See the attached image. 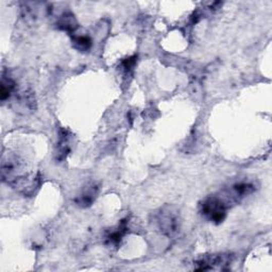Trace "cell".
<instances>
[{
  "label": "cell",
  "mask_w": 272,
  "mask_h": 272,
  "mask_svg": "<svg viewBox=\"0 0 272 272\" xmlns=\"http://www.w3.org/2000/svg\"><path fill=\"white\" fill-rule=\"evenodd\" d=\"M157 230L164 236L173 238L179 234L181 230V217L179 210L170 205L159 208L153 217Z\"/></svg>",
  "instance_id": "6da1fadb"
},
{
  "label": "cell",
  "mask_w": 272,
  "mask_h": 272,
  "mask_svg": "<svg viewBox=\"0 0 272 272\" xmlns=\"http://www.w3.org/2000/svg\"><path fill=\"white\" fill-rule=\"evenodd\" d=\"M200 207L201 214L210 223L218 225L226 219L230 205L220 195H213L206 197Z\"/></svg>",
  "instance_id": "7a4b0ae2"
},
{
  "label": "cell",
  "mask_w": 272,
  "mask_h": 272,
  "mask_svg": "<svg viewBox=\"0 0 272 272\" xmlns=\"http://www.w3.org/2000/svg\"><path fill=\"white\" fill-rule=\"evenodd\" d=\"M230 263H231L230 255H225V254L208 255L197 261L196 270H211V269H215L216 267L221 268V266L230 264Z\"/></svg>",
  "instance_id": "3957f363"
},
{
  "label": "cell",
  "mask_w": 272,
  "mask_h": 272,
  "mask_svg": "<svg viewBox=\"0 0 272 272\" xmlns=\"http://www.w3.org/2000/svg\"><path fill=\"white\" fill-rule=\"evenodd\" d=\"M98 186L93 183L87 185L83 190L82 193L76 198V203L82 207H87L89 205H92V203L95 201L98 195Z\"/></svg>",
  "instance_id": "277c9868"
},
{
  "label": "cell",
  "mask_w": 272,
  "mask_h": 272,
  "mask_svg": "<svg viewBox=\"0 0 272 272\" xmlns=\"http://www.w3.org/2000/svg\"><path fill=\"white\" fill-rule=\"evenodd\" d=\"M127 225H128V220L125 219L118 225V227L115 230L111 231L110 233L106 235V237H105L106 238V243L110 244V245H114V246L119 245L120 241H122V239H123V237L127 233V230H128Z\"/></svg>",
  "instance_id": "5b68a950"
},
{
  "label": "cell",
  "mask_w": 272,
  "mask_h": 272,
  "mask_svg": "<svg viewBox=\"0 0 272 272\" xmlns=\"http://www.w3.org/2000/svg\"><path fill=\"white\" fill-rule=\"evenodd\" d=\"M57 26L60 30H63V31L69 34H73L78 28V23L72 13L66 12L59 18Z\"/></svg>",
  "instance_id": "8992f818"
},
{
  "label": "cell",
  "mask_w": 272,
  "mask_h": 272,
  "mask_svg": "<svg viewBox=\"0 0 272 272\" xmlns=\"http://www.w3.org/2000/svg\"><path fill=\"white\" fill-rule=\"evenodd\" d=\"M16 90V82L12 78H10L9 76H6L5 74L3 75V80H2V92H0V98H2V101L5 102L7 99L12 96V94Z\"/></svg>",
  "instance_id": "52a82bcc"
},
{
  "label": "cell",
  "mask_w": 272,
  "mask_h": 272,
  "mask_svg": "<svg viewBox=\"0 0 272 272\" xmlns=\"http://www.w3.org/2000/svg\"><path fill=\"white\" fill-rule=\"evenodd\" d=\"M69 152V136L68 132L65 130L61 131V136H60L59 149L57 151V158L58 160H62L66 157Z\"/></svg>",
  "instance_id": "ba28073f"
},
{
  "label": "cell",
  "mask_w": 272,
  "mask_h": 272,
  "mask_svg": "<svg viewBox=\"0 0 272 272\" xmlns=\"http://www.w3.org/2000/svg\"><path fill=\"white\" fill-rule=\"evenodd\" d=\"M73 45L79 51H87L92 47V39L86 35H75L73 36Z\"/></svg>",
  "instance_id": "9c48e42d"
},
{
  "label": "cell",
  "mask_w": 272,
  "mask_h": 272,
  "mask_svg": "<svg viewBox=\"0 0 272 272\" xmlns=\"http://www.w3.org/2000/svg\"><path fill=\"white\" fill-rule=\"evenodd\" d=\"M135 63H136V57H132V58L126 59L125 61L123 62V68L126 70L127 73H129L130 70L133 69Z\"/></svg>",
  "instance_id": "30bf717a"
}]
</instances>
